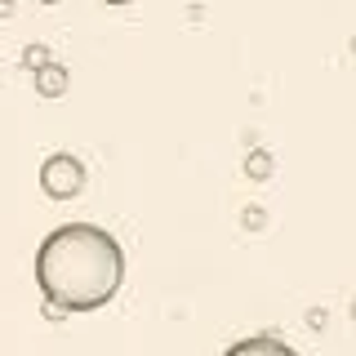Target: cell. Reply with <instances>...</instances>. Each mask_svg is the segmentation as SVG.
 Returning a JSON list of instances; mask_svg holds the SVG:
<instances>
[{"mask_svg":"<svg viewBox=\"0 0 356 356\" xmlns=\"http://www.w3.org/2000/svg\"><path fill=\"white\" fill-rule=\"evenodd\" d=\"M125 281V250L98 222H67L36 250V285L63 312H98Z\"/></svg>","mask_w":356,"mask_h":356,"instance_id":"obj_1","label":"cell"},{"mask_svg":"<svg viewBox=\"0 0 356 356\" xmlns=\"http://www.w3.org/2000/svg\"><path fill=\"white\" fill-rule=\"evenodd\" d=\"M81 187H85V165L72 152H54L40 165V192L49 200H72V196H81Z\"/></svg>","mask_w":356,"mask_h":356,"instance_id":"obj_2","label":"cell"},{"mask_svg":"<svg viewBox=\"0 0 356 356\" xmlns=\"http://www.w3.org/2000/svg\"><path fill=\"white\" fill-rule=\"evenodd\" d=\"M222 356H298L289 343L281 339H272V334H254V339H241V343H232Z\"/></svg>","mask_w":356,"mask_h":356,"instance_id":"obj_3","label":"cell"},{"mask_svg":"<svg viewBox=\"0 0 356 356\" xmlns=\"http://www.w3.org/2000/svg\"><path fill=\"white\" fill-rule=\"evenodd\" d=\"M31 81H36V94L40 98H63L67 85H72V72H67L63 63H49V67H40Z\"/></svg>","mask_w":356,"mask_h":356,"instance_id":"obj_4","label":"cell"},{"mask_svg":"<svg viewBox=\"0 0 356 356\" xmlns=\"http://www.w3.org/2000/svg\"><path fill=\"white\" fill-rule=\"evenodd\" d=\"M272 170H276V161H272V152H267V147H254L250 156H245V178H250V183H267Z\"/></svg>","mask_w":356,"mask_h":356,"instance_id":"obj_5","label":"cell"},{"mask_svg":"<svg viewBox=\"0 0 356 356\" xmlns=\"http://www.w3.org/2000/svg\"><path fill=\"white\" fill-rule=\"evenodd\" d=\"M54 58H49V49H44V44H27V49H22V67H27L31 76L40 72V67H49Z\"/></svg>","mask_w":356,"mask_h":356,"instance_id":"obj_6","label":"cell"},{"mask_svg":"<svg viewBox=\"0 0 356 356\" xmlns=\"http://www.w3.org/2000/svg\"><path fill=\"white\" fill-rule=\"evenodd\" d=\"M307 325H312V330H325V307H312V312H307Z\"/></svg>","mask_w":356,"mask_h":356,"instance_id":"obj_7","label":"cell"},{"mask_svg":"<svg viewBox=\"0 0 356 356\" xmlns=\"http://www.w3.org/2000/svg\"><path fill=\"white\" fill-rule=\"evenodd\" d=\"M63 316H72V312H63L58 303H44V321H63Z\"/></svg>","mask_w":356,"mask_h":356,"instance_id":"obj_8","label":"cell"},{"mask_svg":"<svg viewBox=\"0 0 356 356\" xmlns=\"http://www.w3.org/2000/svg\"><path fill=\"white\" fill-rule=\"evenodd\" d=\"M36 5H63V0H36Z\"/></svg>","mask_w":356,"mask_h":356,"instance_id":"obj_9","label":"cell"},{"mask_svg":"<svg viewBox=\"0 0 356 356\" xmlns=\"http://www.w3.org/2000/svg\"><path fill=\"white\" fill-rule=\"evenodd\" d=\"M103 5H129V0H103Z\"/></svg>","mask_w":356,"mask_h":356,"instance_id":"obj_10","label":"cell"},{"mask_svg":"<svg viewBox=\"0 0 356 356\" xmlns=\"http://www.w3.org/2000/svg\"><path fill=\"white\" fill-rule=\"evenodd\" d=\"M352 54H356V36H352Z\"/></svg>","mask_w":356,"mask_h":356,"instance_id":"obj_11","label":"cell"},{"mask_svg":"<svg viewBox=\"0 0 356 356\" xmlns=\"http://www.w3.org/2000/svg\"><path fill=\"white\" fill-rule=\"evenodd\" d=\"M352 316H356V303H352Z\"/></svg>","mask_w":356,"mask_h":356,"instance_id":"obj_12","label":"cell"},{"mask_svg":"<svg viewBox=\"0 0 356 356\" xmlns=\"http://www.w3.org/2000/svg\"><path fill=\"white\" fill-rule=\"evenodd\" d=\"M0 5H9V0H0Z\"/></svg>","mask_w":356,"mask_h":356,"instance_id":"obj_13","label":"cell"}]
</instances>
